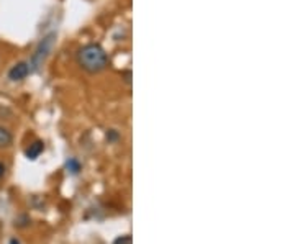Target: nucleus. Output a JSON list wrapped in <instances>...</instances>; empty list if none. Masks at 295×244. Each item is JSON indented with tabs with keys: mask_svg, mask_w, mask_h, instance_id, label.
<instances>
[{
	"mask_svg": "<svg viewBox=\"0 0 295 244\" xmlns=\"http://www.w3.org/2000/svg\"><path fill=\"white\" fill-rule=\"evenodd\" d=\"M13 143V134L9 128H5L0 125V149H7L10 148Z\"/></svg>",
	"mask_w": 295,
	"mask_h": 244,
	"instance_id": "4",
	"label": "nucleus"
},
{
	"mask_svg": "<svg viewBox=\"0 0 295 244\" xmlns=\"http://www.w3.org/2000/svg\"><path fill=\"white\" fill-rule=\"evenodd\" d=\"M54 43H56V33H49V34H46V37H43V40L38 43V46L35 48L30 62H28L30 64L31 73L38 71L43 64H45V61L48 59V56L51 54V51H53Z\"/></svg>",
	"mask_w": 295,
	"mask_h": 244,
	"instance_id": "2",
	"label": "nucleus"
},
{
	"mask_svg": "<svg viewBox=\"0 0 295 244\" xmlns=\"http://www.w3.org/2000/svg\"><path fill=\"white\" fill-rule=\"evenodd\" d=\"M113 244H133V239L129 234H125V236H120V238L115 239Z\"/></svg>",
	"mask_w": 295,
	"mask_h": 244,
	"instance_id": "7",
	"label": "nucleus"
},
{
	"mask_svg": "<svg viewBox=\"0 0 295 244\" xmlns=\"http://www.w3.org/2000/svg\"><path fill=\"white\" fill-rule=\"evenodd\" d=\"M45 149V145L41 141H35L33 145H30V148L26 149V157L28 159H37V157L43 153Z\"/></svg>",
	"mask_w": 295,
	"mask_h": 244,
	"instance_id": "5",
	"label": "nucleus"
},
{
	"mask_svg": "<svg viewBox=\"0 0 295 244\" xmlns=\"http://www.w3.org/2000/svg\"><path fill=\"white\" fill-rule=\"evenodd\" d=\"M10 244H20V241H18V239H15V238H13V239H10Z\"/></svg>",
	"mask_w": 295,
	"mask_h": 244,
	"instance_id": "9",
	"label": "nucleus"
},
{
	"mask_svg": "<svg viewBox=\"0 0 295 244\" xmlns=\"http://www.w3.org/2000/svg\"><path fill=\"white\" fill-rule=\"evenodd\" d=\"M66 167H68V170L71 172V174H77L79 170H81V162H79L77 159H69L68 161V164H66Z\"/></svg>",
	"mask_w": 295,
	"mask_h": 244,
	"instance_id": "6",
	"label": "nucleus"
},
{
	"mask_svg": "<svg viewBox=\"0 0 295 244\" xmlns=\"http://www.w3.org/2000/svg\"><path fill=\"white\" fill-rule=\"evenodd\" d=\"M30 74H31L30 64H28L26 61H20L17 64H13L7 76H9L12 82H21V81H25Z\"/></svg>",
	"mask_w": 295,
	"mask_h": 244,
	"instance_id": "3",
	"label": "nucleus"
},
{
	"mask_svg": "<svg viewBox=\"0 0 295 244\" xmlns=\"http://www.w3.org/2000/svg\"><path fill=\"white\" fill-rule=\"evenodd\" d=\"M5 176V164L0 162V179H2Z\"/></svg>",
	"mask_w": 295,
	"mask_h": 244,
	"instance_id": "8",
	"label": "nucleus"
},
{
	"mask_svg": "<svg viewBox=\"0 0 295 244\" xmlns=\"http://www.w3.org/2000/svg\"><path fill=\"white\" fill-rule=\"evenodd\" d=\"M76 59L79 67L87 74H100L109 66V56H107L105 49L95 43H89V45L79 48Z\"/></svg>",
	"mask_w": 295,
	"mask_h": 244,
	"instance_id": "1",
	"label": "nucleus"
}]
</instances>
